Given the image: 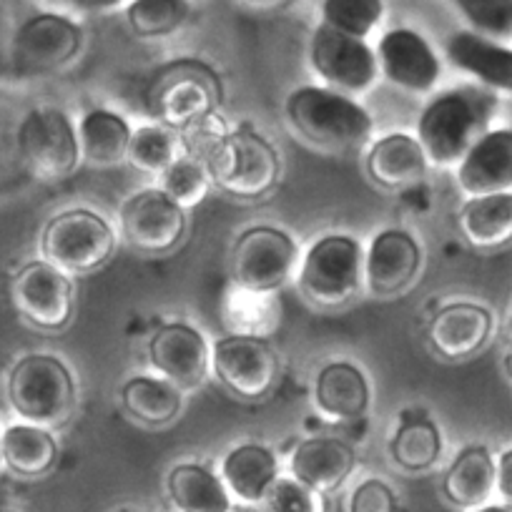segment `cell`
Here are the masks:
<instances>
[{"label":"cell","instance_id":"cell-23","mask_svg":"<svg viewBox=\"0 0 512 512\" xmlns=\"http://www.w3.org/2000/svg\"><path fill=\"white\" fill-rule=\"evenodd\" d=\"M226 490L236 502L244 505H262L269 487L279 480V460L269 447L244 442L226 452L219 470Z\"/></svg>","mask_w":512,"mask_h":512},{"label":"cell","instance_id":"cell-10","mask_svg":"<svg viewBox=\"0 0 512 512\" xmlns=\"http://www.w3.org/2000/svg\"><path fill=\"white\" fill-rule=\"evenodd\" d=\"M211 369L236 397L259 400L277 382L279 359L267 339L226 334L211 344Z\"/></svg>","mask_w":512,"mask_h":512},{"label":"cell","instance_id":"cell-41","mask_svg":"<svg viewBox=\"0 0 512 512\" xmlns=\"http://www.w3.org/2000/svg\"><path fill=\"white\" fill-rule=\"evenodd\" d=\"M497 497L512 507V447L497 455Z\"/></svg>","mask_w":512,"mask_h":512},{"label":"cell","instance_id":"cell-27","mask_svg":"<svg viewBox=\"0 0 512 512\" xmlns=\"http://www.w3.org/2000/svg\"><path fill=\"white\" fill-rule=\"evenodd\" d=\"M169 497L176 512H231L234 497L221 475L196 462H181L169 472Z\"/></svg>","mask_w":512,"mask_h":512},{"label":"cell","instance_id":"cell-21","mask_svg":"<svg viewBox=\"0 0 512 512\" xmlns=\"http://www.w3.org/2000/svg\"><path fill=\"white\" fill-rule=\"evenodd\" d=\"M372 402L369 379L357 364L329 362L314 382V407L329 422L362 420Z\"/></svg>","mask_w":512,"mask_h":512},{"label":"cell","instance_id":"cell-19","mask_svg":"<svg viewBox=\"0 0 512 512\" xmlns=\"http://www.w3.org/2000/svg\"><path fill=\"white\" fill-rule=\"evenodd\" d=\"M357 467V452L339 437H307L289 457V475L309 490L334 492L349 480Z\"/></svg>","mask_w":512,"mask_h":512},{"label":"cell","instance_id":"cell-42","mask_svg":"<svg viewBox=\"0 0 512 512\" xmlns=\"http://www.w3.org/2000/svg\"><path fill=\"white\" fill-rule=\"evenodd\" d=\"M78 11H111V8L131 3V0H71Z\"/></svg>","mask_w":512,"mask_h":512},{"label":"cell","instance_id":"cell-29","mask_svg":"<svg viewBox=\"0 0 512 512\" xmlns=\"http://www.w3.org/2000/svg\"><path fill=\"white\" fill-rule=\"evenodd\" d=\"M78 144L83 161L91 166H116L126 161L134 128L111 108H93L78 121Z\"/></svg>","mask_w":512,"mask_h":512},{"label":"cell","instance_id":"cell-12","mask_svg":"<svg viewBox=\"0 0 512 512\" xmlns=\"http://www.w3.org/2000/svg\"><path fill=\"white\" fill-rule=\"evenodd\" d=\"M83 36L68 18L41 13L18 28L13 38V66L26 76H43L68 66L81 51Z\"/></svg>","mask_w":512,"mask_h":512},{"label":"cell","instance_id":"cell-36","mask_svg":"<svg viewBox=\"0 0 512 512\" xmlns=\"http://www.w3.org/2000/svg\"><path fill=\"white\" fill-rule=\"evenodd\" d=\"M384 16L382 0H324L322 23L347 36L364 38L379 26Z\"/></svg>","mask_w":512,"mask_h":512},{"label":"cell","instance_id":"cell-16","mask_svg":"<svg viewBox=\"0 0 512 512\" xmlns=\"http://www.w3.org/2000/svg\"><path fill=\"white\" fill-rule=\"evenodd\" d=\"M149 362L159 377L174 382L179 390H194L209 377L211 344L191 324H164L149 342Z\"/></svg>","mask_w":512,"mask_h":512},{"label":"cell","instance_id":"cell-32","mask_svg":"<svg viewBox=\"0 0 512 512\" xmlns=\"http://www.w3.org/2000/svg\"><path fill=\"white\" fill-rule=\"evenodd\" d=\"M390 455L405 472H427L442 457V432L432 420L417 417L397 427L390 442Z\"/></svg>","mask_w":512,"mask_h":512},{"label":"cell","instance_id":"cell-6","mask_svg":"<svg viewBox=\"0 0 512 512\" xmlns=\"http://www.w3.org/2000/svg\"><path fill=\"white\" fill-rule=\"evenodd\" d=\"M299 267V246L277 226H251L231 251V284L277 294Z\"/></svg>","mask_w":512,"mask_h":512},{"label":"cell","instance_id":"cell-14","mask_svg":"<svg viewBox=\"0 0 512 512\" xmlns=\"http://www.w3.org/2000/svg\"><path fill=\"white\" fill-rule=\"evenodd\" d=\"M422 269V246L410 231L384 229L364 251V287L372 297H400Z\"/></svg>","mask_w":512,"mask_h":512},{"label":"cell","instance_id":"cell-2","mask_svg":"<svg viewBox=\"0 0 512 512\" xmlns=\"http://www.w3.org/2000/svg\"><path fill=\"white\" fill-rule=\"evenodd\" d=\"M294 134L314 149L344 151L367 144L372 116L357 98L329 86H299L284 103Z\"/></svg>","mask_w":512,"mask_h":512},{"label":"cell","instance_id":"cell-5","mask_svg":"<svg viewBox=\"0 0 512 512\" xmlns=\"http://www.w3.org/2000/svg\"><path fill=\"white\" fill-rule=\"evenodd\" d=\"M116 249V231L91 209H68L48 221L41 236V256L68 277L96 272Z\"/></svg>","mask_w":512,"mask_h":512},{"label":"cell","instance_id":"cell-11","mask_svg":"<svg viewBox=\"0 0 512 512\" xmlns=\"http://www.w3.org/2000/svg\"><path fill=\"white\" fill-rule=\"evenodd\" d=\"M282 161L279 151L259 131L236 128L224 161L211 176L219 189L241 199H259L277 186Z\"/></svg>","mask_w":512,"mask_h":512},{"label":"cell","instance_id":"cell-7","mask_svg":"<svg viewBox=\"0 0 512 512\" xmlns=\"http://www.w3.org/2000/svg\"><path fill=\"white\" fill-rule=\"evenodd\" d=\"M18 151L38 179H66L81 164L78 128L66 111L41 106L28 111L18 128Z\"/></svg>","mask_w":512,"mask_h":512},{"label":"cell","instance_id":"cell-39","mask_svg":"<svg viewBox=\"0 0 512 512\" xmlns=\"http://www.w3.org/2000/svg\"><path fill=\"white\" fill-rule=\"evenodd\" d=\"M262 512H322V495L299 480L279 477L262 500Z\"/></svg>","mask_w":512,"mask_h":512},{"label":"cell","instance_id":"cell-18","mask_svg":"<svg viewBox=\"0 0 512 512\" xmlns=\"http://www.w3.org/2000/svg\"><path fill=\"white\" fill-rule=\"evenodd\" d=\"M495 317L477 302H452L430 322V344L445 359H470L487 347Z\"/></svg>","mask_w":512,"mask_h":512},{"label":"cell","instance_id":"cell-26","mask_svg":"<svg viewBox=\"0 0 512 512\" xmlns=\"http://www.w3.org/2000/svg\"><path fill=\"white\" fill-rule=\"evenodd\" d=\"M216 108V93L209 78L196 76V73H176L166 78L154 96L156 116L164 121V126L179 131L194 118Z\"/></svg>","mask_w":512,"mask_h":512},{"label":"cell","instance_id":"cell-9","mask_svg":"<svg viewBox=\"0 0 512 512\" xmlns=\"http://www.w3.org/2000/svg\"><path fill=\"white\" fill-rule=\"evenodd\" d=\"M118 229L131 249L149 256L166 254L184 239L186 209L169 199L159 186H151L123 201Z\"/></svg>","mask_w":512,"mask_h":512},{"label":"cell","instance_id":"cell-30","mask_svg":"<svg viewBox=\"0 0 512 512\" xmlns=\"http://www.w3.org/2000/svg\"><path fill=\"white\" fill-rule=\"evenodd\" d=\"M462 236L475 249H502L512 241V194L472 196L460 209Z\"/></svg>","mask_w":512,"mask_h":512},{"label":"cell","instance_id":"cell-33","mask_svg":"<svg viewBox=\"0 0 512 512\" xmlns=\"http://www.w3.org/2000/svg\"><path fill=\"white\" fill-rule=\"evenodd\" d=\"M179 136V146L186 156L196 159L199 164L206 166L209 176L216 174V169L224 161L226 151H229L231 144V128L229 123L224 121L219 111H209L204 116L194 118L186 126H181L176 131ZM214 181V179H211Z\"/></svg>","mask_w":512,"mask_h":512},{"label":"cell","instance_id":"cell-24","mask_svg":"<svg viewBox=\"0 0 512 512\" xmlns=\"http://www.w3.org/2000/svg\"><path fill=\"white\" fill-rule=\"evenodd\" d=\"M427 154L417 136L395 131L374 141L367 151V171L384 189H400L422 179L427 171Z\"/></svg>","mask_w":512,"mask_h":512},{"label":"cell","instance_id":"cell-22","mask_svg":"<svg viewBox=\"0 0 512 512\" xmlns=\"http://www.w3.org/2000/svg\"><path fill=\"white\" fill-rule=\"evenodd\" d=\"M442 495L457 510L472 512L497 497V457L485 445L457 452L442 477Z\"/></svg>","mask_w":512,"mask_h":512},{"label":"cell","instance_id":"cell-45","mask_svg":"<svg viewBox=\"0 0 512 512\" xmlns=\"http://www.w3.org/2000/svg\"><path fill=\"white\" fill-rule=\"evenodd\" d=\"M0 467H3V432H0Z\"/></svg>","mask_w":512,"mask_h":512},{"label":"cell","instance_id":"cell-15","mask_svg":"<svg viewBox=\"0 0 512 512\" xmlns=\"http://www.w3.org/2000/svg\"><path fill=\"white\" fill-rule=\"evenodd\" d=\"M379 76L407 93H432L440 83L442 63L425 36L412 28H392L377 43Z\"/></svg>","mask_w":512,"mask_h":512},{"label":"cell","instance_id":"cell-1","mask_svg":"<svg viewBox=\"0 0 512 512\" xmlns=\"http://www.w3.org/2000/svg\"><path fill=\"white\" fill-rule=\"evenodd\" d=\"M500 108V93L480 83L437 91L417 118V141L435 166H457L482 134L492 128Z\"/></svg>","mask_w":512,"mask_h":512},{"label":"cell","instance_id":"cell-38","mask_svg":"<svg viewBox=\"0 0 512 512\" xmlns=\"http://www.w3.org/2000/svg\"><path fill=\"white\" fill-rule=\"evenodd\" d=\"M452 3L470 31L512 43V0H452Z\"/></svg>","mask_w":512,"mask_h":512},{"label":"cell","instance_id":"cell-3","mask_svg":"<svg viewBox=\"0 0 512 512\" xmlns=\"http://www.w3.org/2000/svg\"><path fill=\"white\" fill-rule=\"evenodd\" d=\"M13 412L38 427H58L76 407V382L56 354L33 352L16 362L8 377Z\"/></svg>","mask_w":512,"mask_h":512},{"label":"cell","instance_id":"cell-4","mask_svg":"<svg viewBox=\"0 0 512 512\" xmlns=\"http://www.w3.org/2000/svg\"><path fill=\"white\" fill-rule=\"evenodd\" d=\"M299 292L317 307H342L364 287V249L349 234H324L297 269Z\"/></svg>","mask_w":512,"mask_h":512},{"label":"cell","instance_id":"cell-44","mask_svg":"<svg viewBox=\"0 0 512 512\" xmlns=\"http://www.w3.org/2000/svg\"><path fill=\"white\" fill-rule=\"evenodd\" d=\"M246 3L259 8H272V6H279V3H284V0H246Z\"/></svg>","mask_w":512,"mask_h":512},{"label":"cell","instance_id":"cell-43","mask_svg":"<svg viewBox=\"0 0 512 512\" xmlns=\"http://www.w3.org/2000/svg\"><path fill=\"white\" fill-rule=\"evenodd\" d=\"M472 512H512V507L505 505V502H490V505L477 507V510H472Z\"/></svg>","mask_w":512,"mask_h":512},{"label":"cell","instance_id":"cell-20","mask_svg":"<svg viewBox=\"0 0 512 512\" xmlns=\"http://www.w3.org/2000/svg\"><path fill=\"white\" fill-rule=\"evenodd\" d=\"M447 58L457 71L475 78V83L495 93L512 96V43L495 41L480 33L457 31L447 41Z\"/></svg>","mask_w":512,"mask_h":512},{"label":"cell","instance_id":"cell-34","mask_svg":"<svg viewBox=\"0 0 512 512\" xmlns=\"http://www.w3.org/2000/svg\"><path fill=\"white\" fill-rule=\"evenodd\" d=\"M179 149V136L174 134V128L164 123H144L131 134L126 161L141 174L161 176L179 159Z\"/></svg>","mask_w":512,"mask_h":512},{"label":"cell","instance_id":"cell-40","mask_svg":"<svg viewBox=\"0 0 512 512\" xmlns=\"http://www.w3.org/2000/svg\"><path fill=\"white\" fill-rule=\"evenodd\" d=\"M395 490L379 477H367L349 495V512H397Z\"/></svg>","mask_w":512,"mask_h":512},{"label":"cell","instance_id":"cell-17","mask_svg":"<svg viewBox=\"0 0 512 512\" xmlns=\"http://www.w3.org/2000/svg\"><path fill=\"white\" fill-rule=\"evenodd\" d=\"M455 179L467 199L512 194V128H490L455 166Z\"/></svg>","mask_w":512,"mask_h":512},{"label":"cell","instance_id":"cell-13","mask_svg":"<svg viewBox=\"0 0 512 512\" xmlns=\"http://www.w3.org/2000/svg\"><path fill=\"white\" fill-rule=\"evenodd\" d=\"M13 302L28 322L58 332L73 317L71 277L46 259L26 264L13 282Z\"/></svg>","mask_w":512,"mask_h":512},{"label":"cell","instance_id":"cell-31","mask_svg":"<svg viewBox=\"0 0 512 512\" xmlns=\"http://www.w3.org/2000/svg\"><path fill=\"white\" fill-rule=\"evenodd\" d=\"M58 460V442L48 427L18 422L3 430V465L18 477H41Z\"/></svg>","mask_w":512,"mask_h":512},{"label":"cell","instance_id":"cell-25","mask_svg":"<svg viewBox=\"0 0 512 512\" xmlns=\"http://www.w3.org/2000/svg\"><path fill=\"white\" fill-rule=\"evenodd\" d=\"M221 324L229 334L269 339L282 322V304L274 292H254L231 284L221 297Z\"/></svg>","mask_w":512,"mask_h":512},{"label":"cell","instance_id":"cell-37","mask_svg":"<svg viewBox=\"0 0 512 512\" xmlns=\"http://www.w3.org/2000/svg\"><path fill=\"white\" fill-rule=\"evenodd\" d=\"M211 176L206 171L204 164H199L191 156L181 154L169 169L161 174V186L159 189L164 191L169 199H174L181 209H191V206L201 204L206 199L211 189Z\"/></svg>","mask_w":512,"mask_h":512},{"label":"cell","instance_id":"cell-35","mask_svg":"<svg viewBox=\"0 0 512 512\" xmlns=\"http://www.w3.org/2000/svg\"><path fill=\"white\" fill-rule=\"evenodd\" d=\"M189 11V0H131L126 18L139 38H164L184 26Z\"/></svg>","mask_w":512,"mask_h":512},{"label":"cell","instance_id":"cell-8","mask_svg":"<svg viewBox=\"0 0 512 512\" xmlns=\"http://www.w3.org/2000/svg\"><path fill=\"white\" fill-rule=\"evenodd\" d=\"M309 63L329 88L359 96L379 78L377 51L364 38L347 36L329 26H319L309 43Z\"/></svg>","mask_w":512,"mask_h":512},{"label":"cell","instance_id":"cell-28","mask_svg":"<svg viewBox=\"0 0 512 512\" xmlns=\"http://www.w3.org/2000/svg\"><path fill=\"white\" fill-rule=\"evenodd\" d=\"M121 405L134 420L149 427H164L184 410V390L164 377L139 374L123 382Z\"/></svg>","mask_w":512,"mask_h":512}]
</instances>
